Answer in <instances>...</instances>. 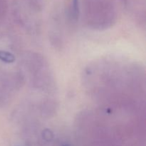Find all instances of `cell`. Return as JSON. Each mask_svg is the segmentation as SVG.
Returning a JSON list of instances; mask_svg holds the SVG:
<instances>
[{
  "label": "cell",
  "instance_id": "277c9868",
  "mask_svg": "<svg viewBox=\"0 0 146 146\" xmlns=\"http://www.w3.org/2000/svg\"><path fill=\"white\" fill-rule=\"evenodd\" d=\"M121 1H126L127 0H121Z\"/></svg>",
  "mask_w": 146,
  "mask_h": 146
},
{
  "label": "cell",
  "instance_id": "3957f363",
  "mask_svg": "<svg viewBox=\"0 0 146 146\" xmlns=\"http://www.w3.org/2000/svg\"><path fill=\"white\" fill-rule=\"evenodd\" d=\"M7 8V3L6 0H0V17L4 14Z\"/></svg>",
  "mask_w": 146,
  "mask_h": 146
},
{
  "label": "cell",
  "instance_id": "6da1fadb",
  "mask_svg": "<svg viewBox=\"0 0 146 146\" xmlns=\"http://www.w3.org/2000/svg\"><path fill=\"white\" fill-rule=\"evenodd\" d=\"M71 14L73 18L77 19L79 14V0H71Z\"/></svg>",
  "mask_w": 146,
  "mask_h": 146
},
{
  "label": "cell",
  "instance_id": "7a4b0ae2",
  "mask_svg": "<svg viewBox=\"0 0 146 146\" xmlns=\"http://www.w3.org/2000/svg\"><path fill=\"white\" fill-rule=\"evenodd\" d=\"M0 59L6 63H12L15 60V58L10 53L0 51Z\"/></svg>",
  "mask_w": 146,
  "mask_h": 146
},
{
  "label": "cell",
  "instance_id": "5b68a950",
  "mask_svg": "<svg viewBox=\"0 0 146 146\" xmlns=\"http://www.w3.org/2000/svg\"><path fill=\"white\" fill-rule=\"evenodd\" d=\"M64 146H68V145H64Z\"/></svg>",
  "mask_w": 146,
  "mask_h": 146
}]
</instances>
